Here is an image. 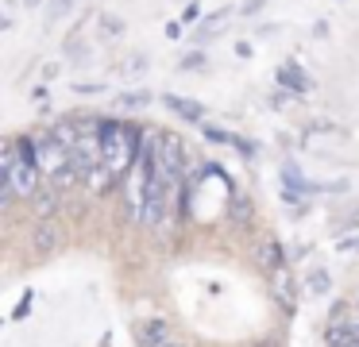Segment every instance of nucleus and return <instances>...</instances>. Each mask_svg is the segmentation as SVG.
Listing matches in <instances>:
<instances>
[{
	"instance_id": "nucleus-1",
	"label": "nucleus",
	"mask_w": 359,
	"mask_h": 347,
	"mask_svg": "<svg viewBox=\"0 0 359 347\" xmlns=\"http://www.w3.org/2000/svg\"><path fill=\"white\" fill-rule=\"evenodd\" d=\"M39 154L27 139H4L0 151V205L8 208L12 200H35L43 189Z\"/></svg>"
},
{
	"instance_id": "nucleus-2",
	"label": "nucleus",
	"mask_w": 359,
	"mask_h": 347,
	"mask_svg": "<svg viewBox=\"0 0 359 347\" xmlns=\"http://www.w3.org/2000/svg\"><path fill=\"white\" fill-rule=\"evenodd\" d=\"M101 147H104V174L112 182L132 174L135 158H140V135H135V128L116 123V120H101Z\"/></svg>"
},
{
	"instance_id": "nucleus-3",
	"label": "nucleus",
	"mask_w": 359,
	"mask_h": 347,
	"mask_svg": "<svg viewBox=\"0 0 359 347\" xmlns=\"http://www.w3.org/2000/svg\"><path fill=\"white\" fill-rule=\"evenodd\" d=\"M35 154H39V170H43V177H47L50 189H66V185L81 182L78 170H74V154H70V147L58 143L55 131L39 135V143H35Z\"/></svg>"
},
{
	"instance_id": "nucleus-4",
	"label": "nucleus",
	"mask_w": 359,
	"mask_h": 347,
	"mask_svg": "<svg viewBox=\"0 0 359 347\" xmlns=\"http://www.w3.org/2000/svg\"><path fill=\"white\" fill-rule=\"evenodd\" d=\"M55 247H58L55 220H39L32 228V254H55Z\"/></svg>"
},
{
	"instance_id": "nucleus-5",
	"label": "nucleus",
	"mask_w": 359,
	"mask_h": 347,
	"mask_svg": "<svg viewBox=\"0 0 359 347\" xmlns=\"http://www.w3.org/2000/svg\"><path fill=\"white\" fill-rule=\"evenodd\" d=\"M166 108L170 112H178L182 120H189V123H205V108L197 104V100H189V97H178V93H166Z\"/></svg>"
},
{
	"instance_id": "nucleus-6",
	"label": "nucleus",
	"mask_w": 359,
	"mask_h": 347,
	"mask_svg": "<svg viewBox=\"0 0 359 347\" xmlns=\"http://www.w3.org/2000/svg\"><path fill=\"white\" fill-rule=\"evenodd\" d=\"M278 85H286L290 93H305V89H309V77H302L297 62H286V66L278 69Z\"/></svg>"
},
{
	"instance_id": "nucleus-7",
	"label": "nucleus",
	"mask_w": 359,
	"mask_h": 347,
	"mask_svg": "<svg viewBox=\"0 0 359 347\" xmlns=\"http://www.w3.org/2000/svg\"><path fill=\"white\" fill-rule=\"evenodd\" d=\"M140 336H143V343H147V347H158V343H166V339H174V336H170V328H166L163 320L143 324V328H140Z\"/></svg>"
},
{
	"instance_id": "nucleus-8",
	"label": "nucleus",
	"mask_w": 359,
	"mask_h": 347,
	"mask_svg": "<svg viewBox=\"0 0 359 347\" xmlns=\"http://www.w3.org/2000/svg\"><path fill=\"white\" fill-rule=\"evenodd\" d=\"M224 23H228V12H217V15H209V20L201 23V27H197V43H209L212 35H217V31H224Z\"/></svg>"
},
{
	"instance_id": "nucleus-9",
	"label": "nucleus",
	"mask_w": 359,
	"mask_h": 347,
	"mask_svg": "<svg viewBox=\"0 0 359 347\" xmlns=\"http://www.w3.org/2000/svg\"><path fill=\"white\" fill-rule=\"evenodd\" d=\"M274 293H282V301H286V308L294 305V278H290V270L282 266V270H274Z\"/></svg>"
},
{
	"instance_id": "nucleus-10",
	"label": "nucleus",
	"mask_w": 359,
	"mask_h": 347,
	"mask_svg": "<svg viewBox=\"0 0 359 347\" xmlns=\"http://www.w3.org/2000/svg\"><path fill=\"white\" fill-rule=\"evenodd\" d=\"M332 290V278H328V270H309V293H317V297H325V293Z\"/></svg>"
},
{
	"instance_id": "nucleus-11",
	"label": "nucleus",
	"mask_w": 359,
	"mask_h": 347,
	"mask_svg": "<svg viewBox=\"0 0 359 347\" xmlns=\"http://www.w3.org/2000/svg\"><path fill=\"white\" fill-rule=\"evenodd\" d=\"M259 262H263L266 270H282L286 262H282V247H274V243H266L263 251H259Z\"/></svg>"
},
{
	"instance_id": "nucleus-12",
	"label": "nucleus",
	"mask_w": 359,
	"mask_h": 347,
	"mask_svg": "<svg viewBox=\"0 0 359 347\" xmlns=\"http://www.w3.org/2000/svg\"><path fill=\"white\" fill-rule=\"evenodd\" d=\"M101 31H104V39H116V35H124V23H120L116 15L101 12Z\"/></svg>"
},
{
	"instance_id": "nucleus-13",
	"label": "nucleus",
	"mask_w": 359,
	"mask_h": 347,
	"mask_svg": "<svg viewBox=\"0 0 359 347\" xmlns=\"http://www.w3.org/2000/svg\"><path fill=\"white\" fill-rule=\"evenodd\" d=\"M151 100V93H143V89H132V93H124L120 97V108H143Z\"/></svg>"
},
{
	"instance_id": "nucleus-14",
	"label": "nucleus",
	"mask_w": 359,
	"mask_h": 347,
	"mask_svg": "<svg viewBox=\"0 0 359 347\" xmlns=\"http://www.w3.org/2000/svg\"><path fill=\"white\" fill-rule=\"evenodd\" d=\"M70 4H74V0H50V8H47V27H55L58 15L70 12Z\"/></svg>"
},
{
	"instance_id": "nucleus-15",
	"label": "nucleus",
	"mask_w": 359,
	"mask_h": 347,
	"mask_svg": "<svg viewBox=\"0 0 359 347\" xmlns=\"http://www.w3.org/2000/svg\"><path fill=\"white\" fill-rule=\"evenodd\" d=\"M201 131H205V139H212V143H232L236 135H228L224 128H217V123H201Z\"/></svg>"
},
{
	"instance_id": "nucleus-16",
	"label": "nucleus",
	"mask_w": 359,
	"mask_h": 347,
	"mask_svg": "<svg viewBox=\"0 0 359 347\" xmlns=\"http://www.w3.org/2000/svg\"><path fill=\"white\" fill-rule=\"evenodd\" d=\"M205 66V54H186L182 58V69H201Z\"/></svg>"
},
{
	"instance_id": "nucleus-17",
	"label": "nucleus",
	"mask_w": 359,
	"mask_h": 347,
	"mask_svg": "<svg viewBox=\"0 0 359 347\" xmlns=\"http://www.w3.org/2000/svg\"><path fill=\"white\" fill-rule=\"evenodd\" d=\"M340 254H351V251H359V236H351V239H340Z\"/></svg>"
},
{
	"instance_id": "nucleus-18",
	"label": "nucleus",
	"mask_w": 359,
	"mask_h": 347,
	"mask_svg": "<svg viewBox=\"0 0 359 347\" xmlns=\"http://www.w3.org/2000/svg\"><path fill=\"white\" fill-rule=\"evenodd\" d=\"M263 4H266V0H243V8H240V12H243V15H255Z\"/></svg>"
},
{
	"instance_id": "nucleus-19",
	"label": "nucleus",
	"mask_w": 359,
	"mask_h": 347,
	"mask_svg": "<svg viewBox=\"0 0 359 347\" xmlns=\"http://www.w3.org/2000/svg\"><path fill=\"white\" fill-rule=\"evenodd\" d=\"M197 20V4H186L182 8V23H194Z\"/></svg>"
},
{
	"instance_id": "nucleus-20",
	"label": "nucleus",
	"mask_w": 359,
	"mask_h": 347,
	"mask_svg": "<svg viewBox=\"0 0 359 347\" xmlns=\"http://www.w3.org/2000/svg\"><path fill=\"white\" fill-rule=\"evenodd\" d=\"M24 4H27V8H39V4H43V0H24Z\"/></svg>"
}]
</instances>
